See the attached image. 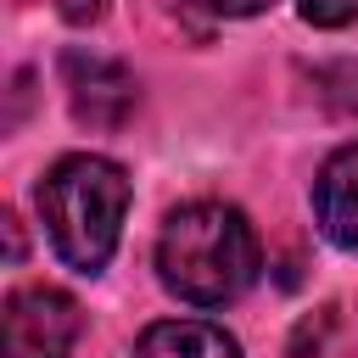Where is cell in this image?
<instances>
[{
  "mask_svg": "<svg viewBox=\"0 0 358 358\" xmlns=\"http://www.w3.org/2000/svg\"><path fill=\"white\" fill-rule=\"evenodd\" d=\"M134 358H241V341L213 319H157L140 330Z\"/></svg>",
  "mask_w": 358,
  "mask_h": 358,
  "instance_id": "6",
  "label": "cell"
},
{
  "mask_svg": "<svg viewBox=\"0 0 358 358\" xmlns=\"http://www.w3.org/2000/svg\"><path fill=\"white\" fill-rule=\"evenodd\" d=\"M56 11H62V22L90 28V22H101V17H106V0H56Z\"/></svg>",
  "mask_w": 358,
  "mask_h": 358,
  "instance_id": "8",
  "label": "cell"
},
{
  "mask_svg": "<svg viewBox=\"0 0 358 358\" xmlns=\"http://www.w3.org/2000/svg\"><path fill=\"white\" fill-rule=\"evenodd\" d=\"M296 11L313 28H347L358 17V0H296Z\"/></svg>",
  "mask_w": 358,
  "mask_h": 358,
  "instance_id": "7",
  "label": "cell"
},
{
  "mask_svg": "<svg viewBox=\"0 0 358 358\" xmlns=\"http://www.w3.org/2000/svg\"><path fill=\"white\" fill-rule=\"evenodd\" d=\"M263 268L257 229L229 201H185L162 218L157 235V280L168 296L190 308H224L252 291Z\"/></svg>",
  "mask_w": 358,
  "mask_h": 358,
  "instance_id": "1",
  "label": "cell"
},
{
  "mask_svg": "<svg viewBox=\"0 0 358 358\" xmlns=\"http://www.w3.org/2000/svg\"><path fill=\"white\" fill-rule=\"evenodd\" d=\"M78 330L84 313L62 285H17L0 308V358H67Z\"/></svg>",
  "mask_w": 358,
  "mask_h": 358,
  "instance_id": "3",
  "label": "cell"
},
{
  "mask_svg": "<svg viewBox=\"0 0 358 358\" xmlns=\"http://www.w3.org/2000/svg\"><path fill=\"white\" fill-rule=\"evenodd\" d=\"M0 224H6V257H11V263H22V229H17V218L6 213Z\"/></svg>",
  "mask_w": 358,
  "mask_h": 358,
  "instance_id": "10",
  "label": "cell"
},
{
  "mask_svg": "<svg viewBox=\"0 0 358 358\" xmlns=\"http://www.w3.org/2000/svg\"><path fill=\"white\" fill-rule=\"evenodd\" d=\"M34 201H39V224L50 235L56 257L73 274H101L112 263L123 213H129V173L112 157L73 151V157L50 162Z\"/></svg>",
  "mask_w": 358,
  "mask_h": 358,
  "instance_id": "2",
  "label": "cell"
},
{
  "mask_svg": "<svg viewBox=\"0 0 358 358\" xmlns=\"http://www.w3.org/2000/svg\"><path fill=\"white\" fill-rule=\"evenodd\" d=\"M62 90H67V106L84 129H123L140 106V84L134 73L117 62V56H101V50H62Z\"/></svg>",
  "mask_w": 358,
  "mask_h": 358,
  "instance_id": "4",
  "label": "cell"
},
{
  "mask_svg": "<svg viewBox=\"0 0 358 358\" xmlns=\"http://www.w3.org/2000/svg\"><path fill=\"white\" fill-rule=\"evenodd\" d=\"M313 224L330 246L358 252V140L324 157L313 179Z\"/></svg>",
  "mask_w": 358,
  "mask_h": 358,
  "instance_id": "5",
  "label": "cell"
},
{
  "mask_svg": "<svg viewBox=\"0 0 358 358\" xmlns=\"http://www.w3.org/2000/svg\"><path fill=\"white\" fill-rule=\"evenodd\" d=\"M196 6H207L213 17H257V11H268L274 0H196Z\"/></svg>",
  "mask_w": 358,
  "mask_h": 358,
  "instance_id": "9",
  "label": "cell"
}]
</instances>
